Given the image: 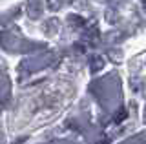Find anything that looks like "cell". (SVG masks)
<instances>
[]
</instances>
